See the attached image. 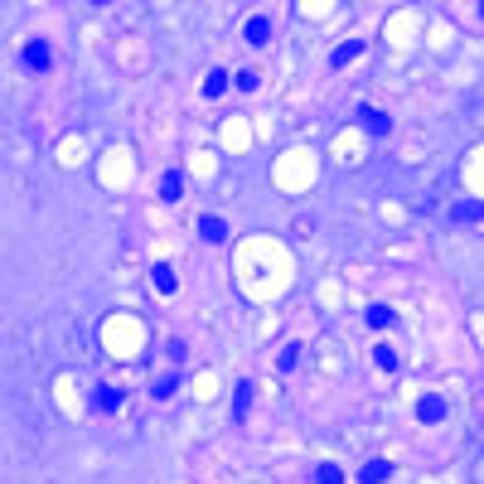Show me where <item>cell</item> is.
Listing matches in <instances>:
<instances>
[{"instance_id": "obj_1", "label": "cell", "mask_w": 484, "mask_h": 484, "mask_svg": "<svg viewBox=\"0 0 484 484\" xmlns=\"http://www.w3.org/2000/svg\"><path fill=\"white\" fill-rule=\"evenodd\" d=\"M233 276H238L242 291L257 296V300L281 296V291L291 286V276H296V257L281 247V238L252 233V238H242L238 252H233Z\"/></svg>"}, {"instance_id": "obj_2", "label": "cell", "mask_w": 484, "mask_h": 484, "mask_svg": "<svg viewBox=\"0 0 484 484\" xmlns=\"http://www.w3.org/2000/svg\"><path fill=\"white\" fill-rule=\"evenodd\" d=\"M353 121H358L368 136H392V116L378 111V107H358V111H353Z\"/></svg>"}, {"instance_id": "obj_3", "label": "cell", "mask_w": 484, "mask_h": 484, "mask_svg": "<svg viewBox=\"0 0 484 484\" xmlns=\"http://www.w3.org/2000/svg\"><path fill=\"white\" fill-rule=\"evenodd\" d=\"M446 417H451V402H446V397H436V392H427V397L417 402V422H427V427L446 422Z\"/></svg>"}, {"instance_id": "obj_4", "label": "cell", "mask_w": 484, "mask_h": 484, "mask_svg": "<svg viewBox=\"0 0 484 484\" xmlns=\"http://www.w3.org/2000/svg\"><path fill=\"white\" fill-rule=\"evenodd\" d=\"M25 68H29V73H49V68H54V49H49L44 39L25 44Z\"/></svg>"}, {"instance_id": "obj_5", "label": "cell", "mask_w": 484, "mask_h": 484, "mask_svg": "<svg viewBox=\"0 0 484 484\" xmlns=\"http://www.w3.org/2000/svg\"><path fill=\"white\" fill-rule=\"evenodd\" d=\"M180 194H185V175H180V170H165L160 175V199L165 204H180Z\"/></svg>"}, {"instance_id": "obj_6", "label": "cell", "mask_w": 484, "mask_h": 484, "mask_svg": "<svg viewBox=\"0 0 484 484\" xmlns=\"http://www.w3.org/2000/svg\"><path fill=\"white\" fill-rule=\"evenodd\" d=\"M387 475H392V460H368L358 470V484H387Z\"/></svg>"}, {"instance_id": "obj_7", "label": "cell", "mask_w": 484, "mask_h": 484, "mask_svg": "<svg viewBox=\"0 0 484 484\" xmlns=\"http://www.w3.org/2000/svg\"><path fill=\"white\" fill-rule=\"evenodd\" d=\"M242 34H247V44H267L271 39V20L267 15H252V20L242 25Z\"/></svg>"}, {"instance_id": "obj_8", "label": "cell", "mask_w": 484, "mask_h": 484, "mask_svg": "<svg viewBox=\"0 0 484 484\" xmlns=\"http://www.w3.org/2000/svg\"><path fill=\"white\" fill-rule=\"evenodd\" d=\"M116 407H121V392L116 387H107V383L92 387V412H116Z\"/></svg>"}, {"instance_id": "obj_9", "label": "cell", "mask_w": 484, "mask_h": 484, "mask_svg": "<svg viewBox=\"0 0 484 484\" xmlns=\"http://www.w3.org/2000/svg\"><path fill=\"white\" fill-rule=\"evenodd\" d=\"M199 238H204V242H223V238H228V223H223L218 214L199 218Z\"/></svg>"}, {"instance_id": "obj_10", "label": "cell", "mask_w": 484, "mask_h": 484, "mask_svg": "<svg viewBox=\"0 0 484 484\" xmlns=\"http://www.w3.org/2000/svg\"><path fill=\"white\" fill-rule=\"evenodd\" d=\"M368 324H373V329H392V324H397V310L378 300V305H368Z\"/></svg>"}, {"instance_id": "obj_11", "label": "cell", "mask_w": 484, "mask_h": 484, "mask_svg": "<svg viewBox=\"0 0 484 484\" xmlns=\"http://www.w3.org/2000/svg\"><path fill=\"white\" fill-rule=\"evenodd\" d=\"M150 281H155L160 296H175V291H180V276H175L170 267H155V271H150Z\"/></svg>"}, {"instance_id": "obj_12", "label": "cell", "mask_w": 484, "mask_h": 484, "mask_svg": "<svg viewBox=\"0 0 484 484\" xmlns=\"http://www.w3.org/2000/svg\"><path fill=\"white\" fill-rule=\"evenodd\" d=\"M358 54H363V39H344V44L334 49V58H329V63H334V68H344V63H353Z\"/></svg>"}, {"instance_id": "obj_13", "label": "cell", "mask_w": 484, "mask_h": 484, "mask_svg": "<svg viewBox=\"0 0 484 484\" xmlns=\"http://www.w3.org/2000/svg\"><path fill=\"white\" fill-rule=\"evenodd\" d=\"M484 218V204H456V209H451V223H460V228H465V223H480Z\"/></svg>"}, {"instance_id": "obj_14", "label": "cell", "mask_w": 484, "mask_h": 484, "mask_svg": "<svg viewBox=\"0 0 484 484\" xmlns=\"http://www.w3.org/2000/svg\"><path fill=\"white\" fill-rule=\"evenodd\" d=\"M175 392H180V378H175V373H165V378H155V383H150V397H155V402L175 397Z\"/></svg>"}, {"instance_id": "obj_15", "label": "cell", "mask_w": 484, "mask_h": 484, "mask_svg": "<svg viewBox=\"0 0 484 484\" xmlns=\"http://www.w3.org/2000/svg\"><path fill=\"white\" fill-rule=\"evenodd\" d=\"M373 363L383 368V373H397V363H402V358H397L392 344H378V349H373Z\"/></svg>"}, {"instance_id": "obj_16", "label": "cell", "mask_w": 484, "mask_h": 484, "mask_svg": "<svg viewBox=\"0 0 484 484\" xmlns=\"http://www.w3.org/2000/svg\"><path fill=\"white\" fill-rule=\"evenodd\" d=\"M247 407H252V383L242 378V383H238V392H233V417H238V422L247 417Z\"/></svg>"}, {"instance_id": "obj_17", "label": "cell", "mask_w": 484, "mask_h": 484, "mask_svg": "<svg viewBox=\"0 0 484 484\" xmlns=\"http://www.w3.org/2000/svg\"><path fill=\"white\" fill-rule=\"evenodd\" d=\"M315 484H344V470L334 460H324V465H315Z\"/></svg>"}, {"instance_id": "obj_18", "label": "cell", "mask_w": 484, "mask_h": 484, "mask_svg": "<svg viewBox=\"0 0 484 484\" xmlns=\"http://www.w3.org/2000/svg\"><path fill=\"white\" fill-rule=\"evenodd\" d=\"M223 92H228V73H223V68H214V73L204 78V97H223Z\"/></svg>"}, {"instance_id": "obj_19", "label": "cell", "mask_w": 484, "mask_h": 484, "mask_svg": "<svg viewBox=\"0 0 484 484\" xmlns=\"http://www.w3.org/2000/svg\"><path fill=\"white\" fill-rule=\"evenodd\" d=\"M233 82H238L242 92H257V82H262V78H257V68H242V73H233Z\"/></svg>"}, {"instance_id": "obj_20", "label": "cell", "mask_w": 484, "mask_h": 484, "mask_svg": "<svg viewBox=\"0 0 484 484\" xmlns=\"http://www.w3.org/2000/svg\"><path fill=\"white\" fill-rule=\"evenodd\" d=\"M296 358H300V344H286L281 358H276V363H281V373H291V368H296Z\"/></svg>"}, {"instance_id": "obj_21", "label": "cell", "mask_w": 484, "mask_h": 484, "mask_svg": "<svg viewBox=\"0 0 484 484\" xmlns=\"http://www.w3.org/2000/svg\"><path fill=\"white\" fill-rule=\"evenodd\" d=\"M194 170H199V175L209 180V175H214V155H194Z\"/></svg>"}, {"instance_id": "obj_22", "label": "cell", "mask_w": 484, "mask_h": 484, "mask_svg": "<svg viewBox=\"0 0 484 484\" xmlns=\"http://www.w3.org/2000/svg\"><path fill=\"white\" fill-rule=\"evenodd\" d=\"M480 15H484V0H480Z\"/></svg>"}]
</instances>
